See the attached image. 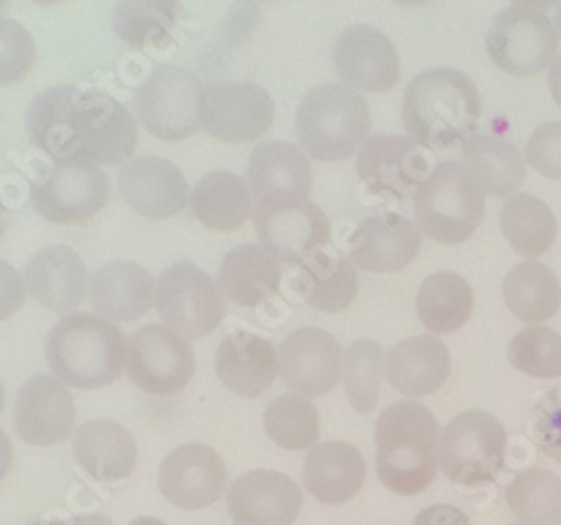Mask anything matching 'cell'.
I'll list each match as a JSON object with an SVG mask.
<instances>
[{
  "mask_svg": "<svg viewBox=\"0 0 561 525\" xmlns=\"http://www.w3.org/2000/svg\"><path fill=\"white\" fill-rule=\"evenodd\" d=\"M90 304L108 321L145 317L156 299L153 276L133 261H111L90 276Z\"/></svg>",
  "mask_w": 561,
  "mask_h": 525,
  "instance_id": "484cf974",
  "label": "cell"
},
{
  "mask_svg": "<svg viewBox=\"0 0 561 525\" xmlns=\"http://www.w3.org/2000/svg\"><path fill=\"white\" fill-rule=\"evenodd\" d=\"M156 308L164 326L186 340L209 335L225 319L222 290L192 261L173 263L158 276Z\"/></svg>",
  "mask_w": 561,
  "mask_h": 525,
  "instance_id": "9c48e42d",
  "label": "cell"
},
{
  "mask_svg": "<svg viewBox=\"0 0 561 525\" xmlns=\"http://www.w3.org/2000/svg\"><path fill=\"white\" fill-rule=\"evenodd\" d=\"M514 5L517 8H530V10H539V12H546L550 8H557L559 0H512Z\"/></svg>",
  "mask_w": 561,
  "mask_h": 525,
  "instance_id": "816d5d0a",
  "label": "cell"
},
{
  "mask_svg": "<svg viewBox=\"0 0 561 525\" xmlns=\"http://www.w3.org/2000/svg\"><path fill=\"white\" fill-rule=\"evenodd\" d=\"M77 85H53L38 92L25 113V130L32 145L53 160L77 158Z\"/></svg>",
  "mask_w": 561,
  "mask_h": 525,
  "instance_id": "4316f807",
  "label": "cell"
},
{
  "mask_svg": "<svg viewBox=\"0 0 561 525\" xmlns=\"http://www.w3.org/2000/svg\"><path fill=\"white\" fill-rule=\"evenodd\" d=\"M462 167L472 173L490 198L519 194L526 180V160L512 141L499 135L477 133L462 145Z\"/></svg>",
  "mask_w": 561,
  "mask_h": 525,
  "instance_id": "4dcf8cb0",
  "label": "cell"
},
{
  "mask_svg": "<svg viewBox=\"0 0 561 525\" xmlns=\"http://www.w3.org/2000/svg\"><path fill=\"white\" fill-rule=\"evenodd\" d=\"M423 248L415 222L400 214H378L364 218L348 248V261L366 272L393 274L409 267Z\"/></svg>",
  "mask_w": 561,
  "mask_h": 525,
  "instance_id": "603a6c76",
  "label": "cell"
},
{
  "mask_svg": "<svg viewBox=\"0 0 561 525\" xmlns=\"http://www.w3.org/2000/svg\"><path fill=\"white\" fill-rule=\"evenodd\" d=\"M295 133L306 156L319 162L348 160L370 133L368 102L344 83L317 85L297 109Z\"/></svg>",
  "mask_w": 561,
  "mask_h": 525,
  "instance_id": "277c9868",
  "label": "cell"
},
{
  "mask_svg": "<svg viewBox=\"0 0 561 525\" xmlns=\"http://www.w3.org/2000/svg\"><path fill=\"white\" fill-rule=\"evenodd\" d=\"M400 8H420V5H427L432 0H393Z\"/></svg>",
  "mask_w": 561,
  "mask_h": 525,
  "instance_id": "11a10c76",
  "label": "cell"
},
{
  "mask_svg": "<svg viewBox=\"0 0 561 525\" xmlns=\"http://www.w3.org/2000/svg\"><path fill=\"white\" fill-rule=\"evenodd\" d=\"M295 288L310 308L335 315L355 301L359 293V278L348 259L317 252L304 265H299Z\"/></svg>",
  "mask_w": 561,
  "mask_h": 525,
  "instance_id": "836d02e7",
  "label": "cell"
},
{
  "mask_svg": "<svg viewBox=\"0 0 561 525\" xmlns=\"http://www.w3.org/2000/svg\"><path fill=\"white\" fill-rule=\"evenodd\" d=\"M30 525H70V518H48V521H36Z\"/></svg>",
  "mask_w": 561,
  "mask_h": 525,
  "instance_id": "9f6ffc18",
  "label": "cell"
},
{
  "mask_svg": "<svg viewBox=\"0 0 561 525\" xmlns=\"http://www.w3.org/2000/svg\"><path fill=\"white\" fill-rule=\"evenodd\" d=\"M366 481V460L348 443H321L308 449L304 486L323 505H342L359 494Z\"/></svg>",
  "mask_w": 561,
  "mask_h": 525,
  "instance_id": "f1b7e54d",
  "label": "cell"
},
{
  "mask_svg": "<svg viewBox=\"0 0 561 525\" xmlns=\"http://www.w3.org/2000/svg\"><path fill=\"white\" fill-rule=\"evenodd\" d=\"M160 492L180 510H203L214 505L227 488V469L218 452L190 443L175 447L160 465Z\"/></svg>",
  "mask_w": 561,
  "mask_h": 525,
  "instance_id": "d6986e66",
  "label": "cell"
},
{
  "mask_svg": "<svg viewBox=\"0 0 561 525\" xmlns=\"http://www.w3.org/2000/svg\"><path fill=\"white\" fill-rule=\"evenodd\" d=\"M552 23H554V27H557V34L561 36V3L557 5V12H554V21H552Z\"/></svg>",
  "mask_w": 561,
  "mask_h": 525,
  "instance_id": "680465c9",
  "label": "cell"
},
{
  "mask_svg": "<svg viewBox=\"0 0 561 525\" xmlns=\"http://www.w3.org/2000/svg\"><path fill=\"white\" fill-rule=\"evenodd\" d=\"M3 409H5V387L0 385V413H3Z\"/></svg>",
  "mask_w": 561,
  "mask_h": 525,
  "instance_id": "91938a15",
  "label": "cell"
},
{
  "mask_svg": "<svg viewBox=\"0 0 561 525\" xmlns=\"http://www.w3.org/2000/svg\"><path fill=\"white\" fill-rule=\"evenodd\" d=\"M16 434L32 447H50L75 434L77 407L59 377L34 373L16 396Z\"/></svg>",
  "mask_w": 561,
  "mask_h": 525,
  "instance_id": "2e32d148",
  "label": "cell"
},
{
  "mask_svg": "<svg viewBox=\"0 0 561 525\" xmlns=\"http://www.w3.org/2000/svg\"><path fill=\"white\" fill-rule=\"evenodd\" d=\"M481 113L477 83L454 68L420 72L404 90V130L420 149L443 153L462 147L479 133Z\"/></svg>",
  "mask_w": 561,
  "mask_h": 525,
  "instance_id": "6da1fadb",
  "label": "cell"
},
{
  "mask_svg": "<svg viewBox=\"0 0 561 525\" xmlns=\"http://www.w3.org/2000/svg\"><path fill=\"white\" fill-rule=\"evenodd\" d=\"M25 288L34 301L53 312H72L88 290L83 259L68 246L38 250L25 265Z\"/></svg>",
  "mask_w": 561,
  "mask_h": 525,
  "instance_id": "cb8c5ba5",
  "label": "cell"
},
{
  "mask_svg": "<svg viewBox=\"0 0 561 525\" xmlns=\"http://www.w3.org/2000/svg\"><path fill=\"white\" fill-rule=\"evenodd\" d=\"M507 359L530 377H561V335L546 326L524 328L512 338Z\"/></svg>",
  "mask_w": 561,
  "mask_h": 525,
  "instance_id": "b9f144b4",
  "label": "cell"
},
{
  "mask_svg": "<svg viewBox=\"0 0 561 525\" xmlns=\"http://www.w3.org/2000/svg\"><path fill=\"white\" fill-rule=\"evenodd\" d=\"M14 463V447L10 436L5 434V429H0V483L5 481V476L10 473Z\"/></svg>",
  "mask_w": 561,
  "mask_h": 525,
  "instance_id": "c3c4849f",
  "label": "cell"
},
{
  "mask_svg": "<svg viewBox=\"0 0 561 525\" xmlns=\"http://www.w3.org/2000/svg\"><path fill=\"white\" fill-rule=\"evenodd\" d=\"M501 290L507 310L524 323H543L561 308V281L539 261L514 265L503 278Z\"/></svg>",
  "mask_w": 561,
  "mask_h": 525,
  "instance_id": "e575fe53",
  "label": "cell"
},
{
  "mask_svg": "<svg viewBox=\"0 0 561 525\" xmlns=\"http://www.w3.org/2000/svg\"><path fill=\"white\" fill-rule=\"evenodd\" d=\"M559 34L546 12L507 8L492 19L485 34L490 61L510 77L526 79L543 72L557 55Z\"/></svg>",
  "mask_w": 561,
  "mask_h": 525,
  "instance_id": "30bf717a",
  "label": "cell"
},
{
  "mask_svg": "<svg viewBox=\"0 0 561 525\" xmlns=\"http://www.w3.org/2000/svg\"><path fill=\"white\" fill-rule=\"evenodd\" d=\"M190 207L203 227L211 231H237L252 216V194L241 175L211 171L194 184Z\"/></svg>",
  "mask_w": 561,
  "mask_h": 525,
  "instance_id": "1f68e13d",
  "label": "cell"
},
{
  "mask_svg": "<svg viewBox=\"0 0 561 525\" xmlns=\"http://www.w3.org/2000/svg\"><path fill=\"white\" fill-rule=\"evenodd\" d=\"M77 158L126 164L137 147V119L106 90H83L77 111Z\"/></svg>",
  "mask_w": 561,
  "mask_h": 525,
  "instance_id": "4fadbf2b",
  "label": "cell"
},
{
  "mask_svg": "<svg viewBox=\"0 0 561 525\" xmlns=\"http://www.w3.org/2000/svg\"><path fill=\"white\" fill-rule=\"evenodd\" d=\"M126 373L137 389L151 396H173L190 387L196 373V353L180 332L149 323L128 340Z\"/></svg>",
  "mask_w": 561,
  "mask_h": 525,
  "instance_id": "8fae6325",
  "label": "cell"
},
{
  "mask_svg": "<svg viewBox=\"0 0 561 525\" xmlns=\"http://www.w3.org/2000/svg\"><path fill=\"white\" fill-rule=\"evenodd\" d=\"M25 281L3 259H0V321L12 319L25 304Z\"/></svg>",
  "mask_w": 561,
  "mask_h": 525,
  "instance_id": "bcb514c9",
  "label": "cell"
},
{
  "mask_svg": "<svg viewBox=\"0 0 561 525\" xmlns=\"http://www.w3.org/2000/svg\"><path fill=\"white\" fill-rule=\"evenodd\" d=\"M70 525H115V523L104 514H83V516H72Z\"/></svg>",
  "mask_w": 561,
  "mask_h": 525,
  "instance_id": "f907efd6",
  "label": "cell"
},
{
  "mask_svg": "<svg viewBox=\"0 0 561 525\" xmlns=\"http://www.w3.org/2000/svg\"><path fill=\"white\" fill-rule=\"evenodd\" d=\"M440 429L423 402H396L376 422V471L382 486L400 497L425 492L438 471Z\"/></svg>",
  "mask_w": 561,
  "mask_h": 525,
  "instance_id": "7a4b0ae2",
  "label": "cell"
},
{
  "mask_svg": "<svg viewBox=\"0 0 561 525\" xmlns=\"http://www.w3.org/2000/svg\"><path fill=\"white\" fill-rule=\"evenodd\" d=\"M411 525H470L467 514L454 505H430L423 512H417Z\"/></svg>",
  "mask_w": 561,
  "mask_h": 525,
  "instance_id": "7dc6e473",
  "label": "cell"
},
{
  "mask_svg": "<svg viewBox=\"0 0 561 525\" xmlns=\"http://www.w3.org/2000/svg\"><path fill=\"white\" fill-rule=\"evenodd\" d=\"M8 5H10V0H0V12H3Z\"/></svg>",
  "mask_w": 561,
  "mask_h": 525,
  "instance_id": "94428289",
  "label": "cell"
},
{
  "mask_svg": "<svg viewBox=\"0 0 561 525\" xmlns=\"http://www.w3.org/2000/svg\"><path fill=\"white\" fill-rule=\"evenodd\" d=\"M533 441L550 460L561 463V389L548 391L533 411Z\"/></svg>",
  "mask_w": 561,
  "mask_h": 525,
  "instance_id": "ee69618b",
  "label": "cell"
},
{
  "mask_svg": "<svg viewBox=\"0 0 561 525\" xmlns=\"http://www.w3.org/2000/svg\"><path fill=\"white\" fill-rule=\"evenodd\" d=\"M126 353L128 342L122 330L90 312L66 315L45 342V359L53 373L81 391L111 387L126 366Z\"/></svg>",
  "mask_w": 561,
  "mask_h": 525,
  "instance_id": "3957f363",
  "label": "cell"
},
{
  "mask_svg": "<svg viewBox=\"0 0 561 525\" xmlns=\"http://www.w3.org/2000/svg\"><path fill=\"white\" fill-rule=\"evenodd\" d=\"M34 212L55 225H85L111 201V180L100 164L83 158L55 160L43 178L32 182Z\"/></svg>",
  "mask_w": 561,
  "mask_h": 525,
  "instance_id": "ba28073f",
  "label": "cell"
},
{
  "mask_svg": "<svg viewBox=\"0 0 561 525\" xmlns=\"http://www.w3.org/2000/svg\"><path fill=\"white\" fill-rule=\"evenodd\" d=\"M501 231L519 256L539 259L557 241V218L552 209L533 194H514L501 207Z\"/></svg>",
  "mask_w": 561,
  "mask_h": 525,
  "instance_id": "8d00e7d4",
  "label": "cell"
},
{
  "mask_svg": "<svg viewBox=\"0 0 561 525\" xmlns=\"http://www.w3.org/2000/svg\"><path fill=\"white\" fill-rule=\"evenodd\" d=\"M304 494L290 476L274 469H254L231 483L227 510L233 525H293Z\"/></svg>",
  "mask_w": 561,
  "mask_h": 525,
  "instance_id": "44dd1931",
  "label": "cell"
},
{
  "mask_svg": "<svg viewBox=\"0 0 561 525\" xmlns=\"http://www.w3.org/2000/svg\"><path fill=\"white\" fill-rule=\"evenodd\" d=\"M216 375L231 393L259 398L278 375V351L270 340L252 332H233L216 351Z\"/></svg>",
  "mask_w": 561,
  "mask_h": 525,
  "instance_id": "d4e9b609",
  "label": "cell"
},
{
  "mask_svg": "<svg viewBox=\"0 0 561 525\" xmlns=\"http://www.w3.org/2000/svg\"><path fill=\"white\" fill-rule=\"evenodd\" d=\"M333 64L344 85L378 94L400 81V57L389 36L373 25L346 27L333 50Z\"/></svg>",
  "mask_w": 561,
  "mask_h": 525,
  "instance_id": "ac0fdd59",
  "label": "cell"
},
{
  "mask_svg": "<svg viewBox=\"0 0 561 525\" xmlns=\"http://www.w3.org/2000/svg\"><path fill=\"white\" fill-rule=\"evenodd\" d=\"M30 3H34V5H41V8H53V5H59V3H64V0H30Z\"/></svg>",
  "mask_w": 561,
  "mask_h": 525,
  "instance_id": "6f0895ef",
  "label": "cell"
},
{
  "mask_svg": "<svg viewBox=\"0 0 561 525\" xmlns=\"http://www.w3.org/2000/svg\"><path fill=\"white\" fill-rule=\"evenodd\" d=\"M36 61L32 34L14 19L0 16V85H12L27 77Z\"/></svg>",
  "mask_w": 561,
  "mask_h": 525,
  "instance_id": "7bdbcfd3",
  "label": "cell"
},
{
  "mask_svg": "<svg viewBox=\"0 0 561 525\" xmlns=\"http://www.w3.org/2000/svg\"><path fill=\"white\" fill-rule=\"evenodd\" d=\"M510 525H528V523H522V521H517V523H510Z\"/></svg>",
  "mask_w": 561,
  "mask_h": 525,
  "instance_id": "6125c7cd",
  "label": "cell"
},
{
  "mask_svg": "<svg viewBox=\"0 0 561 525\" xmlns=\"http://www.w3.org/2000/svg\"><path fill=\"white\" fill-rule=\"evenodd\" d=\"M430 171L427 158L409 137L376 135L357 151V175L376 196L407 201Z\"/></svg>",
  "mask_w": 561,
  "mask_h": 525,
  "instance_id": "9a60e30c",
  "label": "cell"
},
{
  "mask_svg": "<svg viewBox=\"0 0 561 525\" xmlns=\"http://www.w3.org/2000/svg\"><path fill=\"white\" fill-rule=\"evenodd\" d=\"M203 83L180 66H160L135 90L133 113L153 137L164 141L190 139L201 130Z\"/></svg>",
  "mask_w": 561,
  "mask_h": 525,
  "instance_id": "52a82bcc",
  "label": "cell"
},
{
  "mask_svg": "<svg viewBox=\"0 0 561 525\" xmlns=\"http://www.w3.org/2000/svg\"><path fill=\"white\" fill-rule=\"evenodd\" d=\"M128 525H167V523L160 521V518H156V516H137V518H133Z\"/></svg>",
  "mask_w": 561,
  "mask_h": 525,
  "instance_id": "f5cc1de1",
  "label": "cell"
},
{
  "mask_svg": "<svg viewBox=\"0 0 561 525\" xmlns=\"http://www.w3.org/2000/svg\"><path fill=\"white\" fill-rule=\"evenodd\" d=\"M280 265L261 246L233 248L220 263L222 297L243 308H256L278 293Z\"/></svg>",
  "mask_w": 561,
  "mask_h": 525,
  "instance_id": "d6a6232c",
  "label": "cell"
},
{
  "mask_svg": "<svg viewBox=\"0 0 561 525\" xmlns=\"http://www.w3.org/2000/svg\"><path fill=\"white\" fill-rule=\"evenodd\" d=\"M507 507L522 523L559 525L561 523V479L557 473L530 467L514 476L505 488Z\"/></svg>",
  "mask_w": 561,
  "mask_h": 525,
  "instance_id": "f35d334b",
  "label": "cell"
},
{
  "mask_svg": "<svg viewBox=\"0 0 561 525\" xmlns=\"http://www.w3.org/2000/svg\"><path fill=\"white\" fill-rule=\"evenodd\" d=\"M8 220H10V214H8L5 205L0 203V238H3V233H5V229H8Z\"/></svg>",
  "mask_w": 561,
  "mask_h": 525,
  "instance_id": "db71d44e",
  "label": "cell"
},
{
  "mask_svg": "<svg viewBox=\"0 0 561 525\" xmlns=\"http://www.w3.org/2000/svg\"><path fill=\"white\" fill-rule=\"evenodd\" d=\"M72 452L79 467L92 479L124 481L137 465V445L126 426L113 420H92L77 429Z\"/></svg>",
  "mask_w": 561,
  "mask_h": 525,
  "instance_id": "f546056e",
  "label": "cell"
},
{
  "mask_svg": "<svg viewBox=\"0 0 561 525\" xmlns=\"http://www.w3.org/2000/svg\"><path fill=\"white\" fill-rule=\"evenodd\" d=\"M526 162L537 173L561 180V122H546L530 135Z\"/></svg>",
  "mask_w": 561,
  "mask_h": 525,
  "instance_id": "f6af8a7d",
  "label": "cell"
},
{
  "mask_svg": "<svg viewBox=\"0 0 561 525\" xmlns=\"http://www.w3.org/2000/svg\"><path fill=\"white\" fill-rule=\"evenodd\" d=\"M248 186L254 205L306 203L312 191L310 160L290 141H263L250 156Z\"/></svg>",
  "mask_w": 561,
  "mask_h": 525,
  "instance_id": "ffe728a7",
  "label": "cell"
},
{
  "mask_svg": "<svg viewBox=\"0 0 561 525\" xmlns=\"http://www.w3.org/2000/svg\"><path fill=\"white\" fill-rule=\"evenodd\" d=\"M254 229L261 248L276 261L297 267L331 241L329 216L310 201L280 207L256 205Z\"/></svg>",
  "mask_w": 561,
  "mask_h": 525,
  "instance_id": "5bb4252c",
  "label": "cell"
},
{
  "mask_svg": "<svg viewBox=\"0 0 561 525\" xmlns=\"http://www.w3.org/2000/svg\"><path fill=\"white\" fill-rule=\"evenodd\" d=\"M342 357V346L329 330L306 326L278 346V373L295 393L319 398L337 387Z\"/></svg>",
  "mask_w": 561,
  "mask_h": 525,
  "instance_id": "e0dca14e",
  "label": "cell"
},
{
  "mask_svg": "<svg viewBox=\"0 0 561 525\" xmlns=\"http://www.w3.org/2000/svg\"><path fill=\"white\" fill-rule=\"evenodd\" d=\"M415 225L440 246H460L483 222L485 194L458 162H440L413 194Z\"/></svg>",
  "mask_w": 561,
  "mask_h": 525,
  "instance_id": "5b68a950",
  "label": "cell"
},
{
  "mask_svg": "<svg viewBox=\"0 0 561 525\" xmlns=\"http://www.w3.org/2000/svg\"><path fill=\"white\" fill-rule=\"evenodd\" d=\"M385 366L389 385L407 398L436 393L451 373L449 351L436 335L402 340L389 351Z\"/></svg>",
  "mask_w": 561,
  "mask_h": 525,
  "instance_id": "83f0119b",
  "label": "cell"
},
{
  "mask_svg": "<svg viewBox=\"0 0 561 525\" xmlns=\"http://www.w3.org/2000/svg\"><path fill=\"white\" fill-rule=\"evenodd\" d=\"M385 351L373 340L353 342L342 357V379L351 407L357 413H373L380 402Z\"/></svg>",
  "mask_w": 561,
  "mask_h": 525,
  "instance_id": "60d3db41",
  "label": "cell"
},
{
  "mask_svg": "<svg viewBox=\"0 0 561 525\" xmlns=\"http://www.w3.org/2000/svg\"><path fill=\"white\" fill-rule=\"evenodd\" d=\"M180 21V0H117L113 32L135 50L169 45Z\"/></svg>",
  "mask_w": 561,
  "mask_h": 525,
  "instance_id": "74e56055",
  "label": "cell"
},
{
  "mask_svg": "<svg viewBox=\"0 0 561 525\" xmlns=\"http://www.w3.org/2000/svg\"><path fill=\"white\" fill-rule=\"evenodd\" d=\"M507 434L490 411L458 413L438 438V465L456 486L479 488L494 483L505 469Z\"/></svg>",
  "mask_w": 561,
  "mask_h": 525,
  "instance_id": "8992f818",
  "label": "cell"
},
{
  "mask_svg": "<svg viewBox=\"0 0 561 525\" xmlns=\"http://www.w3.org/2000/svg\"><path fill=\"white\" fill-rule=\"evenodd\" d=\"M117 186L126 205L151 220L180 214L192 196L190 182L178 164L158 156L128 160L119 171Z\"/></svg>",
  "mask_w": 561,
  "mask_h": 525,
  "instance_id": "7402d4cb",
  "label": "cell"
},
{
  "mask_svg": "<svg viewBox=\"0 0 561 525\" xmlns=\"http://www.w3.org/2000/svg\"><path fill=\"white\" fill-rule=\"evenodd\" d=\"M265 434L288 452L312 449L319 441V413L310 398L299 393L278 396L263 413Z\"/></svg>",
  "mask_w": 561,
  "mask_h": 525,
  "instance_id": "ab89813d",
  "label": "cell"
},
{
  "mask_svg": "<svg viewBox=\"0 0 561 525\" xmlns=\"http://www.w3.org/2000/svg\"><path fill=\"white\" fill-rule=\"evenodd\" d=\"M415 310L432 335H449L472 317V285L456 272H436L420 283Z\"/></svg>",
  "mask_w": 561,
  "mask_h": 525,
  "instance_id": "d590c367",
  "label": "cell"
},
{
  "mask_svg": "<svg viewBox=\"0 0 561 525\" xmlns=\"http://www.w3.org/2000/svg\"><path fill=\"white\" fill-rule=\"evenodd\" d=\"M274 122V100L270 92L250 81H220L203 92V130L229 145L259 139Z\"/></svg>",
  "mask_w": 561,
  "mask_h": 525,
  "instance_id": "7c38bea8",
  "label": "cell"
},
{
  "mask_svg": "<svg viewBox=\"0 0 561 525\" xmlns=\"http://www.w3.org/2000/svg\"><path fill=\"white\" fill-rule=\"evenodd\" d=\"M548 85H550V94H552L554 104L561 109V55H559V57H554V61L550 64Z\"/></svg>",
  "mask_w": 561,
  "mask_h": 525,
  "instance_id": "681fc988",
  "label": "cell"
}]
</instances>
